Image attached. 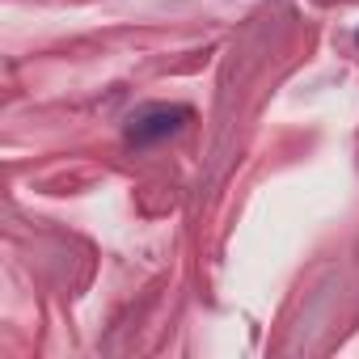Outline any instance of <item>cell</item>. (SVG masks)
Here are the masks:
<instances>
[{"label": "cell", "instance_id": "obj_1", "mask_svg": "<svg viewBox=\"0 0 359 359\" xmlns=\"http://www.w3.org/2000/svg\"><path fill=\"white\" fill-rule=\"evenodd\" d=\"M191 123V106H169V102H152V106H140L131 118H127V144L135 148H148L156 140H169Z\"/></svg>", "mask_w": 359, "mask_h": 359}, {"label": "cell", "instance_id": "obj_2", "mask_svg": "<svg viewBox=\"0 0 359 359\" xmlns=\"http://www.w3.org/2000/svg\"><path fill=\"white\" fill-rule=\"evenodd\" d=\"M355 43H359V34H355Z\"/></svg>", "mask_w": 359, "mask_h": 359}]
</instances>
